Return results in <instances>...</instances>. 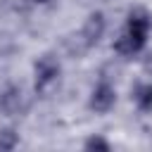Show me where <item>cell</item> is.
<instances>
[{
  "label": "cell",
  "instance_id": "277c9868",
  "mask_svg": "<svg viewBox=\"0 0 152 152\" xmlns=\"http://www.w3.org/2000/svg\"><path fill=\"white\" fill-rule=\"evenodd\" d=\"M147 40L150 38H145V36H138V33H133V31H128V28H121V33L114 38V43H112V50H114V55H119V57H135V55H140L145 48H147Z\"/></svg>",
  "mask_w": 152,
  "mask_h": 152
},
{
  "label": "cell",
  "instance_id": "ba28073f",
  "mask_svg": "<svg viewBox=\"0 0 152 152\" xmlns=\"http://www.w3.org/2000/svg\"><path fill=\"white\" fill-rule=\"evenodd\" d=\"M21 142V135L14 126H2L0 128V152H12Z\"/></svg>",
  "mask_w": 152,
  "mask_h": 152
},
{
  "label": "cell",
  "instance_id": "3957f363",
  "mask_svg": "<svg viewBox=\"0 0 152 152\" xmlns=\"http://www.w3.org/2000/svg\"><path fill=\"white\" fill-rule=\"evenodd\" d=\"M78 33H81V38L86 40V45L93 50V48L104 38V33H107V17H104L102 12H97V10L90 12V14L83 19Z\"/></svg>",
  "mask_w": 152,
  "mask_h": 152
},
{
  "label": "cell",
  "instance_id": "52a82bcc",
  "mask_svg": "<svg viewBox=\"0 0 152 152\" xmlns=\"http://www.w3.org/2000/svg\"><path fill=\"white\" fill-rule=\"evenodd\" d=\"M131 102L138 112L152 114V81H138L131 88Z\"/></svg>",
  "mask_w": 152,
  "mask_h": 152
},
{
  "label": "cell",
  "instance_id": "5b68a950",
  "mask_svg": "<svg viewBox=\"0 0 152 152\" xmlns=\"http://www.w3.org/2000/svg\"><path fill=\"white\" fill-rule=\"evenodd\" d=\"M26 102H24V90L21 86L7 83L0 86V114L2 116H19L24 112Z\"/></svg>",
  "mask_w": 152,
  "mask_h": 152
},
{
  "label": "cell",
  "instance_id": "8992f818",
  "mask_svg": "<svg viewBox=\"0 0 152 152\" xmlns=\"http://www.w3.org/2000/svg\"><path fill=\"white\" fill-rule=\"evenodd\" d=\"M124 28H128V31H133V33H138V36L150 38V33H152V14H150L145 7H140V5H138V7H131L128 14H126Z\"/></svg>",
  "mask_w": 152,
  "mask_h": 152
},
{
  "label": "cell",
  "instance_id": "30bf717a",
  "mask_svg": "<svg viewBox=\"0 0 152 152\" xmlns=\"http://www.w3.org/2000/svg\"><path fill=\"white\" fill-rule=\"evenodd\" d=\"M26 2H28V5H38V7H40V5H50L52 0H26Z\"/></svg>",
  "mask_w": 152,
  "mask_h": 152
},
{
  "label": "cell",
  "instance_id": "6da1fadb",
  "mask_svg": "<svg viewBox=\"0 0 152 152\" xmlns=\"http://www.w3.org/2000/svg\"><path fill=\"white\" fill-rule=\"evenodd\" d=\"M62 62L55 52H45L33 62V90L38 97H50L59 90Z\"/></svg>",
  "mask_w": 152,
  "mask_h": 152
},
{
  "label": "cell",
  "instance_id": "7a4b0ae2",
  "mask_svg": "<svg viewBox=\"0 0 152 152\" xmlns=\"http://www.w3.org/2000/svg\"><path fill=\"white\" fill-rule=\"evenodd\" d=\"M114 107H116V86L107 76H102L88 95V109L95 114H109Z\"/></svg>",
  "mask_w": 152,
  "mask_h": 152
},
{
  "label": "cell",
  "instance_id": "9c48e42d",
  "mask_svg": "<svg viewBox=\"0 0 152 152\" xmlns=\"http://www.w3.org/2000/svg\"><path fill=\"white\" fill-rule=\"evenodd\" d=\"M83 150H88V152H109L112 150V142L102 133H90L83 140Z\"/></svg>",
  "mask_w": 152,
  "mask_h": 152
}]
</instances>
